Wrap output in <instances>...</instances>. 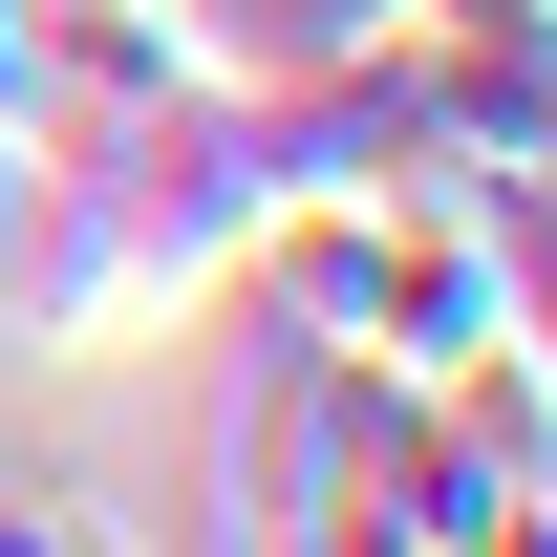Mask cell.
<instances>
[{"label": "cell", "mask_w": 557, "mask_h": 557, "mask_svg": "<svg viewBox=\"0 0 557 557\" xmlns=\"http://www.w3.org/2000/svg\"><path fill=\"white\" fill-rule=\"evenodd\" d=\"M408 429V386L322 322H236V386H214V472H194V536H364V450Z\"/></svg>", "instance_id": "obj_1"}, {"label": "cell", "mask_w": 557, "mask_h": 557, "mask_svg": "<svg viewBox=\"0 0 557 557\" xmlns=\"http://www.w3.org/2000/svg\"><path fill=\"white\" fill-rule=\"evenodd\" d=\"M65 194L108 214L172 300H214V278L258 258L278 172H258V108H236V86H150V108H108V129H65Z\"/></svg>", "instance_id": "obj_2"}, {"label": "cell", "mask_w": 557, "mask_h": 557, "mask_svg": "<svg viewBox=\"0 0 557 557\" xmlns=\"http://www.w3.org/2000/svg\"><path fill=\"white\" fill-rule=\"evenodd\" d=\"M0 493H22V472H0Z\"/></svg>", "instance_id": "obj_4"}, {"label": "cell", "mask_w": 557, "mask_h": 557, "mask_svg": "<svg viewBox=\"0 0 557 557\" xmlns=\"http://www.w3.org/2000/svg\"><path fill=\"white\" fill-rule=\"evenodd\" d=\"M408 44H557V0H408Z\"/></svg>", "instance_id": "obj_3"}]
</instances>
